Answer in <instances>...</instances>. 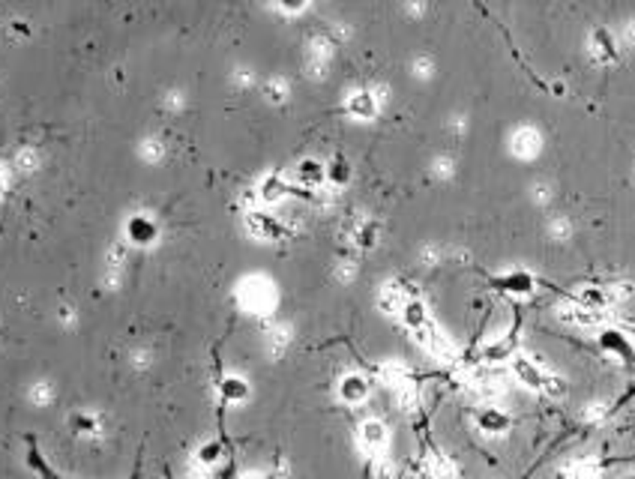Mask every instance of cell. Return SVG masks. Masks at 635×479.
<instances>
[{
	"mask_svg": "<svg viewBox=\"0 0 635 479\" xmlns=\"http://www.w3.org/2000/svg\"><path fill=\"white\" fill-rule=\"evenodd\" d=\"M599 348L611 353V357L624 360V363H632L635 360V348L629 342V336H624L621 330H602L599 333Z\"/></svg>",
	"mask_w": 635,
	"mask_h": 479,
	"instance_id": "obj_1",
	"label": "cell"
},
{
	"mask_svg": "<svg viewBox=\"0 0 635 479\" xmlns=\"http://www.w3.org/2000/svg\"><path fill=\"white\" fill-rule=\"evenodd\" d=\"M476 428L486 431V435H506V431L513 428V416L504 413L501 408L489 405V408H483L476 413Z\"/></svg>",
	"mask_w": 635,
	"mask_h": 479,
	"instance_id": "obj_2",
	"label": "cell"
},
{
	"mask_svg": "<svg viewBox=\"0 0 635 479\" xmlns=\"http://www.w3.org/2000/svg\"><path fill=\"white\" fill-rule=\"evenodd\" d=\"M494 285L506 293H516V297H528V293H534V276L528 270H509L501 279H494Z\"/></svg>",
	"mask_w": 635,
	"mask_h": 479,
	"instance_id": "obj_3",
	"label": "cell"
},
{
	"mask_svg": "<svg viewBox=\"0 0 635 479\" xmlns=\"http://www.w3.org/2000/svg\"><path fill=\"white\" fill-rule=\"evenodd\" d=\"M513 372H516V378L528 386V390H543V383H546V375L539 372V365L534 363V360H528V357H513Z\"/></svg>",
	"mask_w": 635,
	"mask_h": 479,
	"instance_id": "obj_4",
	"label": "cell"
},
{
	"mask_svg": "<svg viewBox=\"0 0 635 479\" xmlns=\"http://www.w3.org/2000/svg\"><path fill=\"white\" fill-rule=\"evenodd\" d=\"M339 395H342V401H348V405H363L369 398V380L360 375H348L339 383Z\"/></svg>",
	"mask_w": 635,
	"mask_h": 479,
	"instance_id": "obj_5",
	"label": "cell"
},
{
	"mask_svg": "<svg viewBox=\"0 0 635 479\" xmlns=\"http://www.w3.org/2000/svg\"><path fill=\"white\" fill-rule=\"evenodd\" d=\"M126 234H129L132 243L147 246V243L156 240V225H153V222L147 219V216H132L129 225H126Z\"/></svg>",
	"mask_w": 635,
	"mask_h": 479,
	"instance_id": "obj_6",
	"label": "cell"
},
{
	"mask_svg": "<svg viewBox=\"0 0 635 479\" xmlns=\"http://www.w3.org/2000/svg\"><path fill=\"white\" fill-rule=\"evenodd\" d=\"M360 443L366 446V450L378 453L381 446L386 443V428H384V423H381V420H366V423L360 425Z\"/></svg>",
	"mask_w": 635,
	"mask_h": 479,
	"instance_id": "obj_7",
	"label": "cell"
},
{
	"mask_svg": "<svg viewBox=\"0 0 635 479\" xmlns=\"http://www.w3.org/2000/svg\"><path fill=\"white\" fill-rule=\"evenodd\" d=\"M219 393H222V398L228 401V405H240V401L249 398V383H246L243 378H237V375H231L219 383Z\"/></svg>",
	"mask_w": 635,
	"mask_h": 479,
	"instance_id": "obj_8",
	"label": "cell"
},
{
	"mask_svg": "<svg viewBox=\"0 0 635 479\" xmlns=\"http://www.w3.org/2000/svg\"><path fill=\"white\" fill-rule=\"evenodd\" d=\"M561 318L576 323V327H596V323H602V312H594V308H584V306L566 308V312H561Z\"/></svg>",
	"mask_w": 635,
	"mask_h": 479,
	"instance_id": "obj_9",
	"label": "cell"
},
{
	"mask_svg": "<svg viewBox=\"0 0 635 479\" xmlns=\"http://www.w3.org/2000/svg\"><path fill=\"white\" fill-rule=\"evenodd\" d=\"M513 144H516L519 156H536V153H539V135L531 132V129H521V132L513 138Z\"/></svg>",
	"mask_w": 635,
	"mask_h": 479,
	"instance_id": "obj_10",
	"label": "cell"
},
{
	"mask_svg": "<svg viewBox=\"0 0 635 479\" xmlns=\"http://www.w3.org/2000/svg\"><path fill=\"white\" fill-rule=\"evenodd\" d=\"M594 49L602 60H614L617 57V49H614V39L609 30H594Z\"/></svg>",
	"mask_w": 635,
	"mask_h": 479,
	"instance_id": "obj_11",
	"label": "cell"
},
{
	"mask_svg": "<svg viewBox=\"0 0 635 479\" xmlns=\"http://www.w3.org/2000/svg\"><path fill=\"white\" fill-rule=\"evenodd\" d=\"M297 174H300L306 183H321L324 174H327V168H324L321 162H315V159H303L300 168H297Z\"/></svg>",
	"mask_w": 635,
	"mask_h": 479,
	"instance_id": "obj_12",
	"label": "cell"
},
{
	"mask_svg": "<svg viewBox=\"0 0 635 479\" xmlns=\"http://www.w3.org/2000/svg\"><path fill=\"white\" fill-rule=\"evenodd\" d=\"M596 476H599V468L591 465V461H579V465H572L564 473V479H596Z\"/></svg>",
	"mask_w": 635,
	"mask_h": 479,
	"instance_id": "obj_13",
	"label": "cell"
},
{
	"mask_svg": "<svg viewBox=\"0 0 635 479\" xmlns=\"http://www.w3.org/2000/svg\"><path fill=\"white\" fill-rule=\"evenodd\" d=\"M566 380L564 378H557V375H546V383H543V393L546 395H551V398H564L566 395Z\"/></svg>",
	"mask_w": 635,
	"mask_h": 479,
	"instance_id": "obj_14",
	"label": "cell"
},
{
	"mask_svg": "<svg viewBox=\"0 0 635 479\" xmlns=\"http://www.w3.org/2000/svg\"><path fill=\"white\" fill-rule=\"evenodd\" d=\"M219 455H222V446L219 443H204L198 450V461L204 468H210V465H216V461H219Z\"/></svg>",
	"mask_w": 635,
	"mask_h": 479,
	"instance_id": "obj_15",
	"label": "cell"
},
{
	"mask_svg": "<svg viewBox=\"0 0 635 479\" xmlns=\"http://www.w3.org/2000/svg\"><path fill=\"white\" fill-rule=\"evenodd\" d=\"M405 321L411 323V327H423V323H426V308H423V303H408V306H405Z\"/></svg>",
	"mask_w": 635,
	"mask_h": 479,
	"instance_id": "obj_16",
	"label": "cell"
},
{
	"mask_svg": "<svg viewBox=\"0 0 635 479\" xmlns=\"http://www.w3.org/2000/svg\"><path fill=\"white\" fill-rule=\"evenodd\" d=\"M431 473H435V479H453L456 470L446 458H431Z\"/></svg>",
	"mask_w": 635,
	"mask_h": 479,
	"instance_id": "obj_17",
	"label": "cell"
},
{
	"mask_svg": "<svg viewBox=\"0 0 635 479\" xmlns=\"http://www.w3.org/2000/svg\"><path fill=\"white\" fill-rule=\"evenodd\" d=\"M327 177L333 180V183H348V177H351V171H348V165L342 162V159H336L330 168H327Z\"/></svg>",
	"mask_w": 635,
	"mask_h": 479,
	"instance_id": "obj_18",
	"label": "cell"
},
{
	"mask_svg": "<svg viewBox=\"0 0 635 479\" xmlns=\"http://www.w3.org/2000/svg\"><path fill=\"white\" fill-rule=\"evenodd\" d=\"M509 351H513V342H501V345L486 348L483 357H486L489 363H491V360H506V357H509Z\"/></svg>",
	"mask_w": 635,
	"mask_h": 479,
	"instance_id": "obj_19",
	"label": "cell"
},
{
	"mask_svg": "<svg viewBox=\"0 0 635 479\" xmlns=\"http://www.w3.org/2000/svg\"><path fill=\"white\" fill-rule=\"evenodd\" d=\"M351 108H354V111H357V114H363V117H369L371 111H375V105H371V99H369V96H360V99L354 102Z\"/></svg>",
	"mask_w": 635,
	"mask_h": 479,
	"instance_id": "obj_20",
	"label": "cell"
},
{
	"mask_svg": "<svg viewBox=\"0 0 635 479\" xmlns=\"http://www.w3.org/2000/svg\"><path fill=\"white\" fill-rule=\"evenodd\" d=\"M626 42H629V45H635V21L626 27Z\"/></svg>",
	"mask_w": 635,
	"mask_h": 479,
	"instance_id": "obj_21",
	"label": "cell"
},
{
	"mask_svg": "<svg viewBox=\"0 0 635 479\" xmlns=\"http://www.w3.org/2000/svg\"><path fill=\"white\" fill-rule=\"evenodd\" d=\"M626 479H635V476H626Z\"/></svg>",
	"mask_w": 635,
	"mask_h": 479,
	"instance_id": "obj_22",
	"label": "cell"
}]
</instances>
